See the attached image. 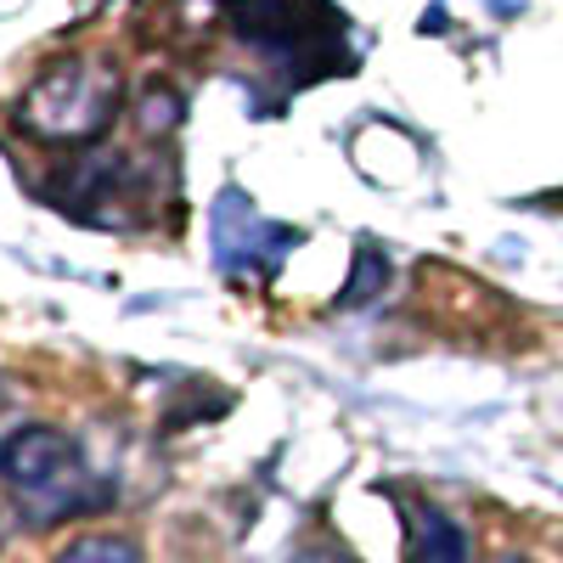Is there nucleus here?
<instances>
[{
	"instance_id": "obj_1",
	"label": "nucleus",
	"mask_w": 563,
	"mask_h": 563,
	"mask_svg": "<svg viewBox=\"0 0 563 563\" xmlns=\"http://www.w3.org/2000/svg\"><path fill=\"white\" fill-rule=\"evenodd\" d=\"M119 108V68L102 57L52 63L23 97V124L45 141H97Z\"/></svg>"
},
{
	"instance_id": "obj_2",
	"label": "nucleus",
	"mask_w": 563,
	"mask_h": 563,
	"mask_svg": "<svg viewBox=\"0 0 563 563\" xmlns=\"http://www.w3.org/2000/svg\"><path fill=\"white\" fill-rule=\"evenodd\" d=\"M0 479L12 485L18 507L29 512V519H40V525L68 519V512L97 501L79 451L57 429H23L12 440H0Z\"/></svg>"
},
{
	"instance_id": "obj_3",
	"label": "nucleus",
	"mask_w": 563,
	"mask_h": 563,
	"mask_svg": "<svg viewBox=\"0 0 563 563\" xmlns=\"http://www.w3.org/2000/svg\"><path fill=\"white\" fill-rule=\"evenodd\" d=\"M406 563H467V536L434 501H406Z\"/></svg>"
},
{
	"instance_id": "obj_4",
	"label": "nucleus",
	"mask_w": 563,
	"mask_h": 563,
	"mask_svg": "<svg viewBox=\"0 0 563 563\" xmlns=\"http://www.w3.org/2000/svg\"><path fill=\"white\" fill-rule=\"evenodd\" d=\"M57 563H141V552H135L130 541H119V536H85V541H74Z\"/></svg>"
},
{
	"instance_id": "obj_5",
	"label": "nucleus",
	"mask_w": 563,
	"mask_h": 563,
	"mask_svg": "<svg viewBox=\"0 0 563 563\" xmlns=\"http://www.w3.org/2000/svg\"><path fill=\"white\" fill-rule=\"evenodd\" d=\"M501 563H519V558H501Z\"/></svg>"
}]
</instances>
